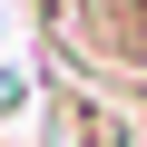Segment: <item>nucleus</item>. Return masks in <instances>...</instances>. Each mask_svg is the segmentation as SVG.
<instances>
[{
    "instance_id": "f257e3e1",
    "label": "nucleus",
    "mask_w": 147,
    "mask_h": 147,
    "mask_svg": "<svg viewBox=\"0 0 147 147\" xmlns=\"http://www.w3.org/2000/svg\"><path fill=\"white\" fill-rule=\"evenodd\" d=\"M49 147H127V127H118L88 88H59V98H49Z\"/></svg>"
},
{
    "instance_id": "f03ea898",
    "label": "nucleus",
    "mask_w": 147,
    "mask_h": 147,
    "mask_svg": "<svg viewBox=\"0 0 147 147\" xmlns=\"http://www.w3.org/2000/svg\"><path fill=\"white\" fill-rule=\"evenodd\" d=\"M88 30L127 59H147V0H88Z\"/></svg>"
}]
</instances>
